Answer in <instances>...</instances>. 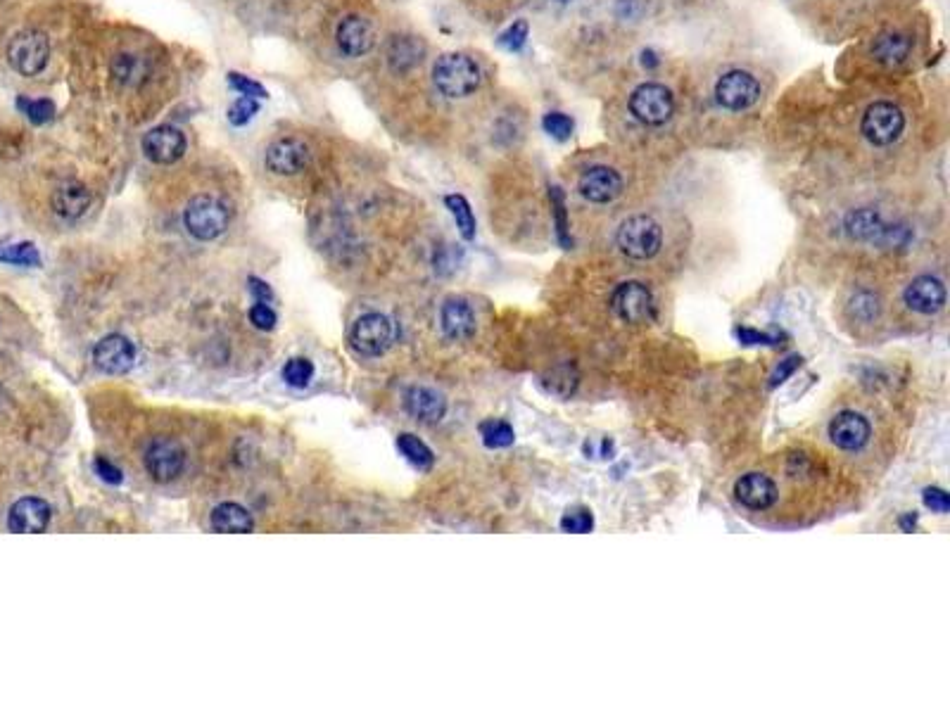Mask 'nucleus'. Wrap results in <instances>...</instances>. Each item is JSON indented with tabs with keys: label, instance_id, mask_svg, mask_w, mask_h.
Instances as JSON below:
<instances>
[{
	"label": "nucleus",
	"instance_id": "0eeeda50",
	"mask_svg": "<svg viewBox=\"0 0 950 712\" xmlns=\"http://www.w3.org/2000/svg\"><path fill=\"white\" fill-rule=\"evenodd\" d=\"M903 129V112L893 103H886V100H879V103L867 107V112L863 114V124H860L863 136L872 145H877V148H886V145L896 143L898 138H901Z\"/></svg>",
	"mask_w": 950,
	"mask_h": 712
},
{
	"label": "nucleus",
	"instance_id": "4be33fe9",
	"mask_svg": "<svg viewBox=\"0 0 950 712\" xmlns=\"http://www.w3.org/2000/svg\"><path fill=\"white\" fill-rule=\"evenodd\" d=\"M844 228H846V235L851 240H858V243H872V245L882 247L884 233H886V228H889V224H886V221L882 219V214H879L877 209L860 207V209H853V212L846 216Z\"/></svg>",
	"mask_w": 950,
	"mask_h": 712
},
{
	"label": "nucleus",
	"instance_id": "dca6fc26",
	"mask_svg": "<svg viewBox=\"0 0 950 712\" xmlns=\"http://www.w3.org/2000/svg\"><path fill=\"white\" fill-rule=\"evenodd\" d=\"M580 195L594 205H608L623 193V176L611 167H592L580 176Z\"/></svg>",
	"mask_w": 950,
	"mask_h": 712
},
{
	"label": "nucleus",
	"instance_id": "3c124183",
	"mask_svg": "<svg viewBox=\"0 0 950 712\" xmlns=\"http://www.w3.org/2000/svg\"><path fill=\"white\" fill-rule=\"evenodd\" d=\"M644 65H646V67H656V65H658L656 55L651 53V50H646V53H644Z\"/></svg>",
	"mask_w": 950,
	"mask_h": 712
},
{
	"label": "nucleus",
	"instance_id": "c85d7f7f",
	"mask_svg": "<svg viewBox=\"0 0 950 712\" xmlns=\"http://www.w3.org/2000/svg\"><path fill=\"white\" fill-rule=\"evenodd\" d=\"M397 449L402 451L404 459H407L414 468H418V470L433 468V463H435L433 449H430L423 440H418L416 435H409V432L399 435L397 437Z\"/></svg>",
	"mask_w": 950,
	"mask_h": 712
},
{
	"label": "nucleus",
	"instance_id": "f257e3e1",
	"mask_svg": "<svg viewBox=\"0 0 950 712\" xmlns=\"http://www.w3.org/2000/svg\"><path fill=\"white\" fill-rule=\"evenodd\" d=\"M480 74L478 62L466 53H447L437 57L433 67V84L445 98H468L478 91Z\"/></svg>",
	"mask_w": 950,
	"mask_h": 712
},
{
	"label": "nucleus",
	"instance_id": "4c0bfd02",
	"mask_svg": "<svg viewBox=\"0 0 950 712\" xmlns=\"http://www.w3.org/2000/svg\"><path fill=\"white\" fill-rule=\"evenodd\" d=\"M114 74H117L119 81L124 84H133L136 79H143V69H141V60L136 55H119L114 60Z\"/></svg>",
	"mask_w": 950,
	"mask_h": 712
},
{
	"label": "nucleus",
	"instance_id": "4468645a",
	"mask_svg": "<svg viewBox=\"0 0 950 712\" xmlns=\"http://www.w3.org/2000/svg\"><path fill=\"white\" fill-rule=\"evenodd\" d=\"M93 361L103 373H129L133 364H136V347H133V342L124 338V335H107V338L95 345Z\"/></svg>",
	"mask_w": 950,
	"mask_h": 712
},
{
	"label": "nucleus",
	"instance_id": "a19ab883",
	"mask_svg": "<svg viewBox=\"0 0 950 712\" xmlns=\"http://www.w3.org/2000/svg\"><path fill=\"white\" fill-rule=\"evenodd\" d=\"M551 207H554V214H556V226H559L556 231H559L561 245L568 247L570 238H568V224H566V207H563V195L559 188H551Z\"/></svg>",
	"mask_w": 950,
	"mask_h": 712
},
{
	"label": "nucleus",
	"instance_id": "cd10ccee",
	"mask_svg": "<svg viewBox=\"0 0 950 712\" xmlns=\"http://www.w3.org/2000/svg\"><path fill=\"white\" fill-rule=\"evenodd\" d=\"M848 316L858 323H872L882 316V300L877 292L872 290H858L848 300Z\"/></svg>",
	"mask_w": 950,
	"mask_h": 712
},
{
	"label": "nucleus",
	"instance_id": "b1692460",
	"mask_svg": "<svg viewBox=\"0 0 950 712\" xmlns=\"http://www.w3.org/2000/svg\"><path fill=\"white\" fill-rule=\"evenodd\" d=\"M209 525H212L214 532L247 534L255 530V518H252V513L247 511L245 506L226 501V504H219L214 508L212 516H209Z\"/></svg>",
	"mask_w": 950,
	"mask_h": 712
},
{
	"label": "nucleus",
	"instance_id": "f8f14e48",
	"mask_svg": "<svg viewBox=\"0 0 950 712\" xmlns=\"http://www.w3.org/2000/svg\"><path fill=\"white\" fill-rule=\"evenodd\" d=\"M872 437V425L863 413L841 411L829 423V440L844 451H860Z\"/></svg>",
	"mask_w": 950,
	"mask_h": 712
},
{
	"label": "nucleus",
	"instance_id": "aec40b11",
	"mask_svg": "<svg viewBox=\"0 0 950 712\" xmlns=\"http://www.w3.org/2000/svg\"><path fill=\"white\" fill-rule=\"evenodd\" d=\"M50 518H53V508H50L48 501L36 499V497H24L10 508L8 527L12 532H19V534L46 532L50 525Z\"/></svg>",
	"mask_w": 950,
	"mask_h": 712
},
{
	"label": "nucleus",
	"instance_id": "37998d69",
	"mask_svg": "<svg viewBox=\"0 0 950 712\" xmlns=\"http://www.w3.org/2000/svg\"><path fill=\"white\" fill-rule=\"evenodd\" d=\"M922 501H924V506L931 508L934 513H941V516H943V513L950 511V497H948L946 489H941V487H927V489H924Z\"/></svg>",
	"mask_w": 950,
	"mask_h": 712
},
{
	"label": "nucleus",
	"instance_id": "9b49d317",
	"mask_svg": "<svg viewBox=\"0 0 950 712\" xmlns=\"http://www.w3.org/2000/svg\"><path fill=\"white\" fill-rule=\"evenodd\" d=\"M309 157V145L300 138H278L266 150V169L278 176H295L307 169Z\"/></svg>",
	"mask_w": 950,
	"mask_h": 712
},
{
	"label": "nucleus",
	"instance_id": "412c9836",
	"mask_svg": "<svg viewBox=\"0 0 950 712\" xmlns=\"http://www.w3.org/2000/svg\"><path fill=\"white\" fill-rule=\"evenodd\" d=\"M440 326H442V333H445V338L454 342L473 338L475 311L466 300H461V297H452V300H447L445 304H442Z\"/></svg>",
	"mask_w": 950,
	"mask_h": 712
},
{
	"label": "nucleus",
	"instance_id": "a211bd4d",
	"mask_svg": "<svg viewBox=\"0 0 950 712\" xmlns=\"http://www.w3.org/2000/svg\"><path fill=\"white\" fill-rule=\"evenodd\" d=\"M404 411L418 423L435 425L445 418L447 413V399L445 394L433 390V387L414 385L404 392Z\"/></svg>",
	"mask_w": 950,
	"mask_h": 712
},
{
	"label": "nucleus",
	"instance_id": "6ab92c4d",
	"mask_svg": "<svg viewBox=\"0 0 950 712\" xmlns=\"http://www.w3.org/2000/svg\"><path fill=\"white\" fill-rule=\"evenodd\" d=\"M335 43H338L342 55L361 57L369 53L373 43H376V29H373V24L366 17L350 15L338 24Z\"/></svg>",
	"mask_w": 950,
	"mask_h": 712
},
{
	"label": "nucleus",
	"instance_id": "9d476101",
	"mask_svg": "<svg viewBox=\"0 0 950 712\" xmlns=\"http://www.w3.org/2000/svg\"><path fill=\"white\" fill-rule=\"evenodd\" d=\"M715 100H718L720 107L730 112L749 110L760 100L758 79L749 72H741V69L727 72L715 84Z\"/></svg>",
	"mask_w": 950,
	"mask_h": 712
},
{
	"label": "nucleus",
	"instance_id": "ddd939ff",
	"mask_svg": "<svg viewBox=\"0 0 950 712\" xmlns=\"http://www.w3.org/2000/svg\"><path fill=\"white\" fill-rule=\"evenodd\" d=\"M143 152L155 164H174L186 152V136L176 126L162 124L145 133Z\"/></svg>",
	"mask_w": 950,
	"mask_h": 712
},
{
	"label": "nucleus",
	"instance_id": "a878e982",
	"mask_svg": "<svg viewBox=\"0 0 950 712\" xmlns=\"http://www.w3.org/2000/svg\"><path fill=\"white\" fill-rule=\"evenodd\" d=\"M912 41L903 34H884L872 43L874 60L882 65H901L905 57L910 55Z\"/></svg>",
	"mask_w": 950,
	"mask_h": 712
},
{
	"label": "nucleus",
	"instance_id": "7ed1b4c3",
	"mask_svg": "<svg viewBox=\"0 0 950 712\" xmlns=\"http://www.w3.org/2000/svg\"><path fill=\"white\" fill-rule=\"evenodd\" d=\"M188 233L198 240H217L221 233L231 224V212H228L226 202H221L214 195H198L188 202L186 214Z\"/></svg>",
	"mask_w": 950,
	"mask_h": 712
},
{
	"label": "nucleus",
	"instance_id": "bb28decb",
	"mask_svg": "<svg viewBox=\"0 0 950 712\" xmlns=\"http://www.w3.org/2000/svg\"><path fill=\"white\" fill-rule=\"evenodd\" d=\"M578 380H580L578 371H575L573 364H561V366L551 368V371L544 375L542 385H544V390H547L549 394H554V397L568 399L570 394L578 390Z\"/></svg>",
	"mask_w": 950,
	"mask_h": 712
},
{
	"label": "nucleus",
	"instance_id": "a18cd8bd",
	"mask_svg": "<svg viewBox=\"0 0 950 712\" xmlns=\"http://www.w3.org/2000/svg\"><path fill=\"white\" fill-rule=\"evenodd\" d=\"M95 473H98L100 480L107 482V485H122V480H124L122 470L107 459H95Z\"/></svg>",
	"mask_w": 950,
	"mask_h": 712
},
{
	"label": "nucleus",
	"instance_id": "7c9ffc66",
	"mask_svg": "<svg viewBox=\"0 0 950 712\" xmlns=\"http://www.w3.org/2000/svg\"><path fill=\"white\" fill-rule=\"evenodd\" d=\"M480 437H483L485 447L490 449H506L516 442V432H513L511 425L506 421H497V418L480 423Z\"/></svg>",
	"mask_w": 950,
	"mask_h": 712
},
{
	"label": "nucleus",
	"instance_id": "f03ea898",
	"mask_svg": "<svg viewBox=\"0 0 950 712\" xmlns=\"http://www.w3.org/2000/svg\"><path fill=\"white\" fill-rule=\"evenodd\" d=\"M616 243L627 259L646 262L654 259L663 247V228L656 219L637 214L625 219L616 233Z\"/></svg>",
	"mask_w": 950,
	"mask_h": 712
},
{
	"label": "nucleus",
	"instance_id": "72a5a7b5",
	"mask_svg": "<svg viewBox=\"0 0 950 712\" xmlns=\"http://www.w3.org/2000/svg\"><path fill=\"white\" fill-rule=\"evenodd\" d=\"M594 527V516L592 511L585 506H573L563 513L561 518V530L570 532V534H587L592 532Z\"/></svg>",
	"mask_w": 950,
	"mask_h": 712
},
{
	"label": "nucleus",
	"instance_id": "ea45409f",
	"mask_svg": "<svg viewBox=\"0 0 950 712\" xmlns=\"http://www.w3.org/2000/svg\"><path fill=\"white\" fill-rule=\"evenodd\" d=\"M228 84H231L233 91H238L240 95H245V98H266V88L264 86H259L257 81H252V79H247L245 74H236V72H231L228 74Z\"/></svg>",
	"mask_w": 950,
	"mask_h": 712
},
{
	"label": "nucleus",
	"instance_id": "8fccbe9b",
	"mask_svg": "<svg viewBox=\"0 0 950 712\" xmlns=\"http://www.w3.org/2000/svg\"><path fill=\"white\" fill-rule=\"evenodd\" d=\"M898 525H901L903 532H912L917 527V516L915 513H905V516H901V520H898Z\"/></svg>",
	"mask_w": 950,
	"mask_h": 712
},
{
	"label": "nucleus",
	"instance_id": "09e8293b",
	"mask_svg": "<svg viewBox=\"0 0 950 712\" xmlns=\"http://www.w3.org/2000/svg\"><path fill=\"white\" fill-rule=\"evenodd\" d=\"M585 454H597L599 459H611V454H613V442H608V440H601V444L597 449L594 447H589V444H585Z\"/></svg>",
	"mask_w": 950,
	"mask_h": 712
},
{
	"label": "nucleus",
	"instance_id": "c756f323",
	"mask_svg": "<svg viewBox=\"0 0 950 712\" xmlns=\"http://www.w3.org/2000/svg\"><path fill=\"white\" fill-rule=\"evenodd\" d=\"M445 205L454 216L456 228H459L461 238L473 240L475 238V216L471 212V205H468L466 197L464 195H447Z\"/></svg>",
	"mask_w": 950,
	"mask_h": 712
},
{
	"label": "nucleus",
	"instance_id": "79ce46f5",
	"mask_svg": "<svg viewBox=\"0 0 950 712\" xmlns=\"http://www.w3.org/2000/svg\"><path fill=\"white\" fill-rule=\"evenodd\" d=\"M247 316H250L252 326L259 328V330H274V326H276V311L271 309L266 302H257L255 307L250 309V314H247Z\"/></svg>",
	"mask_w": 950,
	"mask_h": 712
},
{
	"label": "nucleus",
	"instance_id": "2f4dec72",
	"mask_svg": "<svg viewBox=\"0 0 950 712\" xmlns=\"http://www.w3.org/2000/svg\"><path fill=\"white\" fill-rule=\"evenodd\" d=\"M0 262L15 266H41V254L31 243L0 245Z\"/></svg>",
	"mask_w": 950,
	"mask_h": 712
},
{
	"label": "nucleus",
	"instance_id": "f3484780",
	"mask_svg": "<svg viewBox=\"0 0 950 712\" xmlns=\"http://www.w3.org/2000/svg\"><path fill=\"white\" fill-rule=\"evenodd\" d=\"M734 497H737L741 506L749 508V511H768V508L777 504L779 489L775 480L768 478V475L746 473L744 478H739L737 485H734Z\"/></svg>",
	"mask_w": 950,
	"mask_h": 712
},
{
	"label": "nucleus",
	"instance_id": "423d86ee",
	"mask_svg": "<svg viewBox=\"0 0 950 712\" xmlns=\"http://www.w3.org/2000/svg\"><path fill=\"white\" fill-rule=\"evenodd\" d=\"M350 342L361 356H380L395 342V326L383 314H364L354 321Z\"/></svg>",
	"mask_w": 950,
	"mask_h": 712
},
{
	"label": "nucleus",
	"instance_id": "c03bdc74",
	"mask_svg": "<svg viewBox=\"0 0 950 712\" xmlns=\"http://www.w3.org/2000/svg\"><path fill=\"white\" fill-rule=\"evenodd\" d=\"M801 356L794 354V356H789V359H784V361H779V366L775 368V373L770 375V387H777V385H782L784 380L789 378V375H794V371H798V366H801Z\"/></svg>",
	"mask_w": 950,
	"mask_h": 712
},
{
	"label": "nucleus",
	"instance_id": "f704fd0d",
	"mask_svg": "<svg viewBox=\"0 0 950 712\" xmlns=\"http://www.w3.org/2000/svg\"><path fill=\"white\" fill-rule=\"evenodd\" d=\"M17 107H19V110H22L24 114H27L29 122L36 124V126L48 124L50 119L55 117V105H53V100H46V98H41V100L19 98V100H17Z\"/></svg>",
	"mask_w": 950,
	"mask_h": 712
},
{
	"label": "nucleus",
	"instance_id": "473e14b6",
	"mask_svg": "<svg viewBox=\"0 0 950 712\" xmlns=\"http://www.w3.org/2000/svg\"><path fill=\"white\" fill-rule=\"evenodd\" d=\"M314 378V364L304 356H297V359H290L288 364L283 366V380L290 387H307Z\"/></svg>",
	"mask_w": 950,
	"mask_h": 712
},
{
	"label": "nucleus",
	"instance_id": "603ef678",
	"mask_svg": "<svg viewBox=\"0 0 950 712\" xmlns=\"http://www.w3.org/2000/svg\"><path fill=\"white\" fill-rule=\"evenodd\" d=\"M561 3H568V0H561Z\"/></svg>",
	"mask_w": 950,
	"mask_h": 712
},
{
	"label": "nucleus",
	"instance_id": "39448f33",
	"mask_svg": "<svg viewBox=\"0 0 950 712\" xmlns=\"http://www.w3.org/2000/svg\"><path fill=\"white\" fill-rule=\"evenodd\" d=\"M50 60L48 36L41 31H19L8 46V62L17 74L38 76Z\"/></svg>",
	"mask_w": 950,
	"mask_h": 712
},
{
	"label": "nucleus",
	"instance_id": "58836bf2",
	"mask_svg": "<svg viewBox=\"0 0 950 712\" xmlns=\"http://www.w3.org/2000/svg\"><path fill=\"white\" fill-rule=\"evenodd\" d=\"M525 41H528V24H525L523 19L521 22H513L511 27L499 36V43H502L506 50H511V53H518V50L525 46Z\"/></svg>",
	"mask_w": 950,
	"mask_h": 712
},
{
	"label": "nucleus",
	"instance_id": "1a4fd4ad",
	"mask_svg": "<svg viewBox=\"0 0 950 712\" xmlns=\"http://www.w3.org/2000/svg\"><path fill=\"white\" fill-rule=\"evenodd\" d=\"M145 470L155 482H174L186 468V451L176 440L169 437H157L148 444L143 456Z\"/></svg>",
	"mask_w": 950,
	"mask_h": 712
},
{
	"label": "nucleus",
	"instance_id": "e433bc0d",
	"mask_svg": "<svg viewBox=\"0 0 950 712\" xmlns=\"http://www.w3.org/2000/svg\"><path fill=\"white\" fill-rule=\"evenodd\" d=\"M257 112H259L257 100L240 95L236 103L228 107V122H231L233 126H245Z\"/></svg>",
	"mask_w": 950,
	"mask_h": 712
},
{
	"label": "nucleus",
	"instance_id": "49530a36",
	"mask_svg": "<svg viewBox=\"0 0 950 712\" xmlns=\"http://www.w3.org/2000/svg\"><path fill=\"white\" fill-rule=\"evenodd\" d=\"M734 335H737L739 342H744V345H777L775 335L760 333V330H753V328H737V333Z\"/></svg>",
	"mask_w": 950,
	"mask_h": 712
},
{
	"label": "nucleus",
	"instance_id": "20e7f679",
	"mask_svg": "<svg viewBox=\"0 0 950 712\" xmlns=\"http://www.w3.org/2000/svg\"><path fill=\"white\" fill-rule=\"evenodd\" d=\"M611 309L620 321L630 326H642L656 319L654 292L639 281L620 283L611 295Z\"/></svg>",
	"mask_w": 950,
	"mask_h": 712
},
{
	"label": "nucleus",
	"instance_id": "c9c22d12",
	"mask_svg": "<svg viewBox=\"0 0 950 712\" xmlns=\"http://www.w3.org/2000/svg\"><path fill=\"white\" fill-rule=\"evenodd\" d=\"M542 126L551 138H556V141H568L570 133H573V119L561 112H549L547 117L542 119Z\"/></svg>",
	"mask_w": 950,
	"mask_h": 712
},
{
	"label": "nucleus",
	"instance_id": "5701e85b",
	"mask_svg": "<svg viewBox=\"0 0 950 712\" xmlns=\"http://www.w3.org/2000/svg\"><path fill=\"white\" fill-rule=\"evenodd\" d=\"M50 202H53V212L57 216L74 221L81 219V216L88 212V207H91V193H88V188L81 186V183L69 181L62 183V186L55 190Z\"/></svg>",
	"mask_w": 950,
	"mask_h": 712
},
{
	"label": "nucleus",
	"instance_id": "2eb2a0df",
	"mask_svg": "<svg viewBox=\"0 0 950 712\" xmlns=\"http://www.w3.org/2000/svg\"><path fill=\"white\" fill-rule=\"evenodd\" d=\"M908 309L922 316H934L946 307V285L936 276H917L903 292Z\"/></svg>",
	"mask_w": 950,
	"mask_h": 712
},
{
	"label": "nucleus",
	"instance_id": "393cba45",
	"mask_svg": "<svg viewBox=\"0 0 950 712\" xmlns=\"http://www.w3.org/2000/svg\"><path fill=\"white\" fill-rule=\"evenodd\" d=\"M390 67L397 72H409L423 60V43L414 36H397L390 41L388 48Z\"/></svg>",
	"mask_w": 950,
	"mask_h": 712
},
{
	"label": "nucleus",
	"instance_id": "de8ad7c7",
	"mask_svg": "<svg viewBox=\"0 0 950 712\" xmlns=\"http://www.w3.org/2000/svg\"><path fill=\"white\" fill-rule=\"evenodd\" d=\"M250 290H252V295L257 297V302L274 300V292H271V288L264 281H259V278H250Z\"/></svg>",
	"mask_w": 950,
	"mask_h": 712
},
{
	"label": "nucleus",
	"instance_id": "6e6552de",
	"mask_svg": "<svg viewBox=\"0 0 950 712\" xmlns=\"http://www.w3.org/2000/svg\"><path fill=\"white\" fill-rule=\"evenodd\" d=\"M630 112L646 126H663L673 117L675 98L663 84H642L630 95Z\"/></svg>",
	"mask_w": 950,
	"mask_h": 712
}]
</instances>
